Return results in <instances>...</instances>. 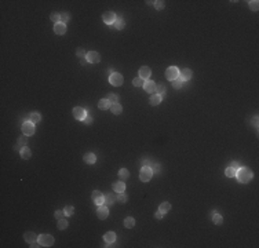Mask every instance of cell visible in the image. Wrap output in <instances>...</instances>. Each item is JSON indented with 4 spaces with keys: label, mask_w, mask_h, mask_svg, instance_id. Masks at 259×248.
I'll return each instance as SVG.
<instances>
[{
    "label": "cell",
    "mask_w": 259,
    "mask_h": 248,
    "mask_svg": "<svg viewBox=\"0 0 259 248\" xmlns=\"http://www.w3.org/2000/svg\"><path fill=\"white\" fill-rule=\"evenodd\" d=\"M236 176H237L238 182H241V183H248L249 181L254 178V174H252V171H251L249 168H245V167H243V168H238V170H237V172H236Z\"/></svg>",
    "instance_id": "1"
},
{
    "label": "cell",
    "mask_w": 259,
    "mask_h": 248,
    "mask_svg": "<svg viewBox=\"0 0 259 248\" xmlns=\"http://www.w3.org/2000/svg\"><path fill=\"white\" fill-rule=\"evenodd\" d=\"M152 175H153L152 168L148 167V165H143L142 168H141V172H139V179L142 181V182H148V181L152 179Z\"/></svg>",
    "instance_id": "2"
},
{
    "label": "cell",
    "mask_w": 259,
    "mask_h": 248,
    "mask_svg": "<svg viewBox=\"0 0 259 248\" xmlns=\"http://www.w3.org/2000/svg\"><path fill=\"white\" fill-rule=\"evenodd\" d=\"M39 243L42 247H51L54 244V237L51 234H40L39 236Z\"/></svg>",
    "instance_id": "3"
},
{
    "label": "cell",
    "mask_w": 259,
    "mask_h": 248,
    "mask_svg": "<svg viewBox=\"0 0 259 248\" xmlns=\"http://www.w3.org/2000/svg\"><path fill=\"white\" fill-rule=\"evenodd\" d=\"M165 77L168 80H171V81L176 80L179 77V69L176 68V66H169V68L167 69V72H165Z\"/></svg>",
    "instance_id": "4"
},
{
    "label": "cell",
    "mask_w": 259,
    "mask_h": 248,
    "mask_svg": "<svg viewBox=\"0 0 259 248\" xmlns=\"http://www.w3.org/2000/svg\"><path fill=\"white\" fill-rule=\"evenodd\" d=\"M22 132H24V135L28 137V135H33L35 134V124L32 122H25L22 124Z\"/></svg>",
    "instance_id": "5"
},
{
    "label": "cell",
    "mask_w": 259,
    "mask_h": 248,
    "mask_svg": "<svg viewBox=\"0 0 259 248\" xmlns=\"http://www.w3.org/2000/svg\"><path fill=\"white\" fill-rule=\"evenodd\" d=\"M109 81H110L112 85H115V87H119V85L123 84V76L120 73H112L110 77H109Z\"/></svg>",
    "instance_id": "6"
},
{
    "label": "cell",
    "mask_w": 259,
    "mask_h": 248,
    "mask_svg": "<svg viewBox=\"0 0 259 248\" xmlns=\"http://www.w3.org/2000/svg\"><path fill=\"white\" fill-rule=\"evenodd\" d=\"M97 217L99 218V219H106V218L109 217V210H108V207L105 204L98 206V208H97Z\"/></svg>",
    "instance_id": "7"
},
{
    "label": "cell",
    "mask_w": 259,
    "mask_h": 248,
    "mask_svg": "<svg viewBox=\"0 0 259 248\" xmlns=\"http://www.w3.org/2000/svg\"><path fill=\"white\" fill-rule=\"evenodd\" d=\"M73 116H74V119H77V120H84L85 119V116H87V112L83 109V108H80V106H76L73 109Z\"/></svg>",
    "instance_id": "8"
},
{
    "label": "cell",
    "mask_w": 259,
    "mask_h": 248,
    "mask_svg": "<svg viewBox=\"0 0 259 248\" xmlns=\"http://www.w3.org/2000/svg\"><path fill=\"white\" fill-rule=\"evenodd\" d=\"M91 199H92V201L95 203L97 206H102L103 204V195L101 193L99 190H94L92 192V195H91Z\"/></svg>",
    "instance_id": "9"
},
{
    "label": "cell",
    "mask_w": 259,
    "mask_h": 248,
    "mask_svg": "<svg viewBox=\"0 0 259 248\" xmlns=\"http://www.w3.org/2000/svg\"><path fill=\"white\" fill-rule=\"evenodd\" d=\"M102 19H103L105 24L112 25V24H115V21H116V14H115V13H112V11H106L105 14L102 15Z\"/></svg>",
    "instance_id": "10"
},
{
    "label": "cell",
    "mask_w": 259,
    "mask_h": 248,
    "mask_svg": "<svg viewBox=\"0 0 259 248\" xmlns=\"http://www.w3.org/2000/svg\"><path fill=\"white\" fill-rule=\"evenodd\" d=\"M101 61V55L97 51H90L87 54V62L90 63H98Z\"/></svg>",
    "instance_id": "11"
},
{
    "label": "cell",
    "mask_w": 259,
    "mask_h": 248,
    "mask_svg": "<svg viewBox=\"0 0 259 248\" xmlns=\"http://www.w3.org/2000/svg\"><path fill=\"white\" fill-rule=\"evenodd\" d=\"M103 204H105L106 207H110L115 204V201H117V197H115V196L112 195V193H106V195H103Z\"/></svg>",
    "instance_id": "12"
},
{
    "label": "cell",
    "mask_w": 259,
    "mask_h": 248,
    "mask_svg": "<svg viewBox=\"0 0 259 248\" xmlns=\"http://www.w3.org/2000/svg\"><path fill=\"white\" fill-rule=\"evenodd\" d=\"M190 77H192V70L185 68L179 72V77H178V79L182 80V81H187V80H190Z\"/></svg>",
    "instance_id": "13"
},
{
    "label": "cell",
    "mask_w": 259,
    "mask_h": 248,
    "mask_svg": "<svg viewBox=\"0 0 259 248\" xmlns=\"http://www.w3.org/2000/svg\"><path fill=\"white\" fill-rule=\"evenodd\" d=\"M143 90L146 91V92H149V94H153L154 91H156V84L152 80H146L145 84H143Z\"/></svg>",
    "instance_id": "14"
},
{
    "label": "cell",
    "mask_w": 259,
    "mask_h": 248,
    "mask_svg": "<svg viewBox=\"0 0 259 248\" xmlns=\"http://www.w3.org/2000/svg\"><path fill=\"white\" fill-rule=\"evenodd\" d=\"M150 74H152V70H150V68H148V66H142V68L139 69V77L143 80H146L150 77Z\"/></svg>",
    "instance_id": "15"
},
{
    "label": "cell",
    "mask_w": 259,
    "mask_h": 248,
    "mask_svg": "<svg viewBox=\"0 0 259 248\" xmlns=\"http://www.w3.org/2000/svg\"><path fill=\"white\" fill-rule=\"evenodd\" d=\"M24 237H25V241H26V243H29V244H31V243H35V241H39V236H36V234H35L33 232H26Z\"/></svg>",
    "instance_id": "16"
},
{
    "label": "cell",
    "mask_w": 259,
    "mask_h": 248,
    "mask_svg": "<svg viewBox=\"0 0 259 248\" xmlns=\"http://www.w3.org/2000/svg\"><path fill=\"white\" fill-rule=\"evenodd\" d=\"M54 32H55L57 35H64L65 32H66V25L62 24V22L55 24V25H54Z\"/></svg>",
    "instance_id": "17"
},
{
    "label": "cell",
    "mask_w": 259,
    "mask_h": 248,
    "mask_svg": "<svg viewBox=\"0 0 259 248\" xmlns=\"http://www.w3.org/2000/svg\"><path fill=\"white\" fill-rule=\"evenodd\" d=\"M103 240H105L106 243H110L113 244L115 241H116V233L115 232H108L103 234Z\"/></svg>",
    "instance_id": "18"
},
{
    "label": "cell",
    "mask_w": 259,
    "mask_h": 248,
    "mask_svg": "<svg viewBox=\"0 0 259 248\" xmlns=\"http://www.w3.org/2000/svg\"><path fill=\"white\" fill-rule=\"evenodd\" d=\"M110 106H112V104L106 99V98H103V99H101L99 102H98V108L102 109V110H108V109H110Z\"/></svg>",
    "instance_id": "19"
},
{
    "label": "cell",
    "mask_w": 259,
    "mask_h": 248,
    "mask_svg": "<svg viewBox=\"0 0 259 248\" xmlns=\"http://www.w3.org/2000/svg\"><path fill=\"white\" fill-rule=\"evenodd\" d=\"M113 190H115L116 193H123V192L126 190L124 182H115V183H113Z\"/></svg>",
    "instance_id": "20"
},
{
    "label": "cell",
    "mask_w": 259,
    "mask_h": 248,
    "mask_svg": "<svg viewBox=\"0 0 259 248\" xmlns=\"http://www.w3.org/2000/svg\"><path fill=\"white\" fill-rule=\"evenodd\" d=\"M83 158H84V161L87 164H94L97 161V156L94 153H85Z\"/></svg>",
    "instance_id": "21"
},
{
    "label": "cell",
    "mask_w": 259,
    "mask_h": 248,
    "mask_svg": "<svg viewBox=\"0 0 259 248\" xmlns=\"http://www.w3.org/2000/svg\"><path fill=\"white\" fill-rule=\"evenodd\" d=\"M115 28L116 29H119V31H122V29H124V26H126V22H124V19H123L122 17H119V18H116V21H115Z\"/></svg>",
    "instance_id": "22"
},
{
    "label": "cell",
    "mask_w": 259,
    "mask_h": 248,
    "mask_svg": "<svg viewBox=\"0 0 259 248\" xmlns=\"http://www.w3.org/2000/svg\"><path fill=\"white\" fill-rule=\"evenodd\" d=\"M42 120V116L37 113V112H33V113H31V116H29V122H32L33 124H36V123H39Z\"/></svg>",
    "instance_id": "23"
},
{
    "label": "cell",
    "mask_w": 259,
    "mask_h": 248,
    "mask_svg": "<svg viewBox=\"0 0 259 248\" xmlns=\"http://www.w3.org/2000/svg\"><path fill=\"white\" fill-rule=\"evenodd\" d=\"M110 110H112L113 115H120V113L123 112V108H122L120 104H113V105L110 106Z\"/></svg>",
    "instance_id": "24"
},
{
    "label": "cell",
    "mask_w": 259,
    "mask_h": 248,
    "mask_svg": "<svg viewBox=\"0 0 259 248\" xmlns=\"http://www.w3.org/2000/svg\"><path fill=\"white\" fill-rule=\"evenodd\" d=\"M160 102H161V97L157 94H152V97H150V105L156 106V105H159Z\"/></svg>",
    "instance_id": "25"
},
{
    "label": "cell",
    "mask_w": 259,
    "mask_h": 248,
    "mask_svg": "<svg viewBox=\"0 0 259 248\" xmlns=\"http://www.w3.org/2000/svg\"><path fill=\"white\" fill-rule=\"evenodd\" d=\"M236 172H237V170L230 167V165L225 170V174H226V176H229V178H234V176H236Z\"/></svg>",
    "instance_id": "26"
},
{
    "label": "cell",
    "mask_w": 259,
    "mask_h": 248,
    "mask_svg": "<svg viewBox=\"0 0 259 248\" xmlns=\"http://www.w3.org/2000/svg\"><path fill=\"white\" fill-rule=\"evenodd\" d=\"M165 85L164 84H159V85H156V91H157V95H160L161 98H164L165 97Z\"/></svg>",
    "instance_id": "27"
},
{
    "label": "cell",
    "mask_w": 259,
    "mask_h": 248,
    "mask_svg": "<svg viewBox=\"0 0 259 248\" xmlns=\"http://www.w3.org/2000/svg\"><path fill=\"white\" fill-rule=\"evenodd\" d=\"M124 226L128 227V229L134 227V226H135V219H134V218H131V217L126 218V219H124Z\"/></svg>",
    "instance_id": "28"
},
{
    "label": "cell",
    "mask_w": 259,
    "mask_h": 248,
    "mask_svg": "<svg viewBox=\"0 0 259 248\" xmlns=\"http://www.w3.org/2000/svg\"><path fill=\"white\" fill-rule=\"evenodd\" d=\"M31 156H32V152H31V149L24 148V149L21 150V157H22V158L28 160V158H31Z\"/></svg>",
    "instance_id": "29"
},
{
    "label": "cell",
    "mask_w": 259,
    "mask_h": 248,
    "mask_svg": "<svg viewBox=\"0 0 259 248\" xmlns=\"http://www.w3.org/2000/svg\"><path fill=\"white\" fill-rule=\"evenodd\" d=\"M212 222H214V223H215V225H222V222H223V218L221 217V215H219V214H217V212H215V214H214V215H212Z\"/></svg>",
    "instance_id": "30"
},
{
    "label": "cell",
    "mask_w": 259,
    "mask_h": 248,
    "mask_svg": "<svg viewBox=\"0 0 259 248\" xmlns=\"http://www.w3.org/2000/svg\"><path fill=\"white\" fill-rule=\"evenodd\" d=\"M169 210H171V204H169V203H163V204H160V207H159V211H161L163 214L168 212Z\"/></svg>",
    "instance_id": "31"
},
{
    "label": "cell",
    "mask_w": 259,
    "mask_h": 248,
    "mask_svg": "<svg viewBox=\"0 0 259 248\" xmlns=\"http://www.w3.org/2000/svg\"><path fill=\"white\" fill-rule=\"evenodd\" d=\"M128 176H130V172H128L127 168H122L119 171V178L120 179H127Z\"/></svg>",
    "instance_id": "32"
},
{
    "label": "cell",
    "mask_w": 259,
    "mask_h": 248,
    "mask_svg": "<svg viewBox=\"0 0 259 248\" xmlns=\"http://www.w3.org/2000/svg\"><path fill=\"white\" fill-rule=\"evenodd\" d=\"M106 99L110 102L112 105L113 104H119V97H117L116 94H108V97H106Z\"/></svg>",
    "instance_id": "33"
},
{
    "label": "cell",
    "mask_w": 259,
    "mask_h": 248,
    "mask_svg": "<svg viewBox=\"0 0 259 248\" xmlns=\"http://www.w3.org/2000/svg\"><path fill=\"white\" fill-rule=\"evenodd\" d=\"M68 225H69L68 221L62 218V219H58V225H57V226H58L59 230H64V229H66V227H68Z\"/></svg>",
    "instance_id": "34"
},
{
    "label": "cell",
    "mask_w": 259,
    "mask_h": 248,
    "mask_svg": "<svg viewBox=\"0 0 259 248\" xmlns=\"http://www.w3.org/2000/svg\"><path fill=\"white\" fill-rule=\"evenodd\" d=\"M26 142H28V139H26V137H19L18 138V141H17V145L21 148V150L24 148H25V145H26Z\"/></svg>",
    "instance_id": "35"
},
{
    "label": "cell",
    "mask_w": 259,
    "mask_h": 248,
    "mask_svg": "<svg viewBox=\"0 0 259 248\" xmlns=\"http://www.w3.org/2000/svg\"><path fill=\"white\" fill-rule=\"evenodd\" d=\"M132 84L135 85V87H143L145 81H143V79H141V77H135V79L132 80Z\"/></svg>",
    "instance_id": "36"
},
{
    "label": "cell",
    "mask_w": 259,
    "mask_h": 248,
    "mask_svg": "<svg viewBox=\"0 0 259 248\" xmlns=\"http://www.w3.org/2000/svg\"><path fill=\"white\" fill-rule=\"evenodd\" d=\"M50 18H51V21L55 22V24L61 22V14H58V13H53V14L50 15Z\"/></svg>",
    "instance_id": "37"
},
{
    "label": "cell",
    "mask_w": 259,
    "mask_h": 248,
    "mask_svg": "<svg viewBox=\"0 0 259 248\" xmlns=\"http://www.w3.org/2000/svg\"><path fill=\"white\" fill-rule=\"evenodd\" d=\"M65 215H68V217H70V215H73L74 214V207H72V206H66L65 207Z\"/></svg>",
    "instance_id": "38"
},
{
    "label": "cell",
    "mask_w": 259,
    "mask_h": 248,
    "mask_svg": "<svg viewBox=\"0 0 259 248\" xmlns=\"http://www.w3.org/2000/svg\"><path fill=\"white\" fill-rule=\"evenodd\" d=\"M150 168H152V171H153V174H154V172L157 174V172H160V171H161V165H160L159 163H152Z\"/></svg>",
    "instance_id": "39"
},
{
    "label": "cell",
    "mask_w": 259,
    "mask_h": 248,
    "mask_svg": "<svg viewBox=\"0 0 259 248\" xmlns=\"http://www.w3.org/2000/svg\"><path fill=\"white\" fill-rule=\"evenodd\" d=\"M127 195L123 192V193H117V201H120V203H126L127 201Z\"/></svg>",
    "instance_id": "40"
},
{
    "label": "cell",
    "mask_w": 259,
    "mask_h": 248,
    "mask_svg": "<svg viewBox=\"0 0 259 248\" xmlns=\"http://www.w3.org/2000/svg\"><path fill=\"white\" fill-rule=\"evenodd\" d=\"M172 85H174V88H176V90H181L182 88V85H183V81L179 79H176L172 81Z\"/></svg>",
    "instance_id": "41"
},
{
    "label": "cell",
    "mask_w": 259,
    "mask_h": 248,
    "mask_svg": "<svg viewBox=\"0 0 259 248\" xmlns=\"http://www.w3.org/2000/svg\"><path fill=\"white\" fill-rule=\"evenodd\" d=\"M249 7H251V10L258 11V8H259V1H256V0H252V1H249Z\"/></svg>",
    "instance_id": "42"
},
{
    "label": "cell",
    "mask_w": 259,
    "mask_h": 248,
    "mask_svg": "<svg viewBox=\"0 0 259 248\" xmlns=\"http://www.w3.org/2000/svg\"><path fill=\"white\" fill-rule=\"evenodd\" d=\"M164 6H165V4H164L163 0H157V1H154V7H156L157 10H163Z\"/></svg>",
    "instance_id": "43"
},
{
    "label": "cell",
    "mask_w": 259,
    "mask_h": 248,
    "mask_svg": "<svg viewBox=\"0 0 259 248\" xmlns=\"http://www.w3.org/2000/svg\"><path fill=\"white\" fill-rule=\"evenodd\" d=\"M54 215H55V218H57V219H62V218H64V215H65V211H62V210H57Z\"/></svg>",
    "instance_id": "44"
},
{
    "label": "cell",
    "mask_w": 259,
    "mask_h": 248,
    "mask_svg": "<svg viewBox=\"0 0 259 248\" xmlns=\"http://www.w3.org/2000/svg\"><path fill=\"white\" fill-rule=\"evenodd\" d=\"M68 21H69V14L68 13H62V14H61V22H62V24H66Z\"/></svg>",
    "instance_id": "45"
},
{
    "label": "cell",
    "mask_w": 259,
    "mask_h": 248,
    "mask_svg": "<svg viewBox=\"0 0 259 248\" xmlns=\"http://www.w3.org/2000/svg\"><path fill=\"white\" fill-rule=\"evenodd\" d=\"M83 123H84V124H87V126H88V124H91V123H92V117L87 115V116H85V119L83 120Z\"/></svg>",
    "instance_id": "46"
},
{
    "label": "cell",
    "mask_w": 259,
    "mask_h": 248,
    "mask_svg": "<svg viewBox=\"0 0 259 248\" xmlns=\"http://www.w3.org/2000/svg\"><path fill=\"white\" fill-rule=\"evenodd\" d=\"M77 57H79V58H84L85 57V51L84 50H81V48H80V50H77Z\"/></svg>",
    "instance_id": "47"
},
{
    "label": "cell",
    "mask_w": 259,
    "mask_h": 248,
    "mask_svg": "<svg viewBox=\"0 0 259 248\" xmlns=\"http://www.w3.org/2000/svg\"><path fill=\"white\" fill-rule=\"evenodd\" d=\"M230 167H233V168L238 170V168H240V163H238V161H232V164H230Z\"/></svg>",
    "instance_id": "48"
},
{
    "label": "cell",
    "mask_w": 259,
    "mask_h": 248,
    "mask_svg": "<svg viewBox=\"0 0 259 248\" xmlns=\"http://www.w3.org/2000/svg\"><path fill=\"white\" fill-rule=\"evenodd\" d=\"M142 163H143V165H148V167H150V165H152V161H150L149 158H143Z\"/></svg>",
    "instance_id": "49"
},
{
    "label": "cell",
    "mask_w": 259,
    "mask_h": 248,
    "mask_svg": "<svg viewBox=\"0 0 259 248\" xmlns=\"http://www.w3.org/2000/svg\"><path fill=\"white\" fill-rule=\"evenodd\" d=\"M163 217H164V214H163L161 211L156 212V218H157V219H163Z\"/></svg>",
    "instance_id": "50"
},
{
    "label": "cell",
    "mask_w": 259,
    "mask_h": 248,
    "mask_svg": "<svg viewBox=\"0 0 259 248\" xmlns=\"http://www.w3.org/2000/svg\"><path fill=\"white\" fill-rule=\"evenodd\" d=\"M31 247H32V248L40 247V243H37V241H35V243H31Z\"/></svg>",
    "instance_id": "51"
},
{
    "label": "cell",
    "mask_w": 259,
    "mask_h": 248,
    "mask_svg": "<svg viewBox=\"0 0 259 248\" xmlns=\"http://www.w3.org/2000/svg\"><path fill=\"white\" fill-rule=\"evenodd\" d=\"M252 123H254V126H258V116H255L252 119Z\"/></svg>",
    "instance_id": "52"
},
{
    "label": "cell",
    "mask_w": 259,
    "mask_h": 248,
    "mask_svg": "<svg viewBox=\"0 0 259 248\" xmlns=\"http://www.w3.org/2000/svg\"><path fill=\"white\" fill-rule=\"evenodd\" d=\"M80 62H81V65H84V63H85V62H87V58H85V59H84V58H83V59H81V61H80Z\"/></svg>",
    "instance_id": "53"
},
{
    "label": "cell",
    "mask_w": 259,
    "mask_h": 248,
    "mask_svg": "<svg viewBox=\"0 0 259 248\" xmlns=\"http://www.w3.org/2000/svg\"><path fill=\"white\" fill-rule=\"evenodd\" d=\"M14 149H15V150H21V148H19L18 145H15V146H14Z\"/></svg>",
    "instance_id": "54"
}]
</instances>
